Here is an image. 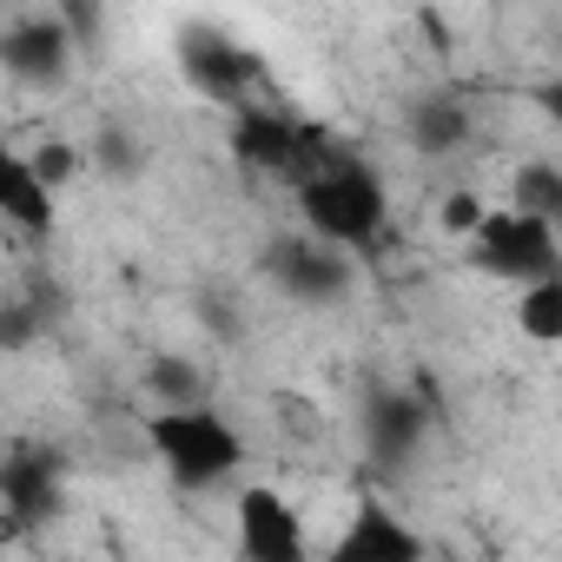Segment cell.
<instances>
[{
  "mask_svg": "<svg viewBox=\"0 0 562 562\" xmlns=\"http://www.w3.org/2000/svg\"><path fill=\"white\" fill-rule=\"evenodd\" d=\"M503 212H522V218L555 225L562 218V166L555 159H516L509 166V205Z\"/></svg>",
  "mask_w": 562,
  "mask_h": 562,
  "instance_id": "5bb4252c",
  "label": "cell"
},
{
  "mask_svg": "<svg viewBox=\"0 0 562 562\" xmlns=\"http://www.w3.org/2000/svg\"><path fill=\"white\" fill-rule=\"evenodd\" d=\"M80 153H87V172H100V179H113V186H133V179L146 172V146H139L126 126H100L93 146H80Z\"/></svg>",
  "mask_w": 562,
  "mask_h": 562,
  "instance_id": "2e32d148",
  "label": "cell"
},
{
  "mask_svg": "<svg viewBox=\"0 0 562 562\" xmlns=\"http://www.w3.org/2000/svg\"><path fill=\"white\" fill-rule=\"evenodd\" d=\"M199 318H205V331H212V338H238V331H245V325H238V312H232L218 292H205V299H199Z\"/></svg>",
  "mask_w": 562,
  "mask_h": 562,
  "instance_id": "7402d4cb",
  "label": "cell"
},
{
  "mask_svg": "<svg viewBox=\"0 0 562 562\" xmlns=\"http://www.w3.org/2000/svg\"><path fill=\"white\" fill-rule=\"evenodd\" d=\"M358 437H364L371 470H411L417 450H424V437H430V404H424V391H411V384H378V391L364 397Z\"/></svg>",
  "mask_w": 562,
  "mask_h": 562,
  "instance_id": "52a82bcc",
  "label": "cell"
},
{
  "mask_svg": "<svg viewBox=\"0 0 562 562\" xmlns=\"http://www.w3.org/2000/svg\"><path fill=\"white\" fill-rule=\"evenodd\" d=\"M258 278L271 292H285L292 305H338L351 285H358V265L345 258V251H331V245H318V238H305V232H278V238H265V251H258Z\"/></svg>",
  "mask_w": 562,
  "mask_h": 562,
  "instance_id": "5b68a950",
  "label": "cell"
},
{
  "mask_svg": "<svg viewBox=\"0 0 562 562\" xmlns=\"http://www.w3.org/2000/svg\"><path fill=\"white\" fill-rule=\"evenodd\" d=\"M483 212H490V205H483V199H476L470 186H457V192H443V199H437V225H443L450 238H476Z\"/></svg>",
  "mask_w": 562,
  "mask_h": 562,
  "instance_id": "ffe728a7",
  "label": "cell"
},
{
  "mask_svg": "<svg viewBox=\"0 0 562 562\" xmlns=\"http://www.w3.org/2000/svg\"><path fill=\"white\" fill-rule=\"evenodd\" d=\"M60 27H67V41H74V54H80V47H93V41H100L106 14L93 8V0H67V8H60Z\"/></svg>",
  "mask_w": 562,
  "mask_h": 562,
  "instance_id": "44dd1931",
  "label": "cell"
},
{
  "mask_svg": "<svg viewBox=\"0 0 562 562\" xmlns=\"http://www.w3.org/2000/svg\"><path fill=\"white\" fill-rule=\"evenodd\" d=\"M0 218L27 238H54L60 225V199L27 172V153H14L8 139H0Z\"/></svg>",
  "mask_w": 562,
  "mask_h": 562,
  "instance_id": "4fadbf2b",
  "label": "cell"
},
{
  "mask_svg": "<svg viewBox=\"0 0 562 562\" xmlns=\"http://www.w3.org/2000/svg\"><path fill=\"white\" fill-rule=\"evenodd\" d=\"M404 133H411V146H417L424 159H450V153L470 146L476 113H470V100H463L457 87H437V93H417V100H411Z\"/></svg>",
  "mask_w": 562,
  "mask_h": 562,
  "instance_id": "7c38bea8",
  "label": "cell"
},
{
  "mask_svg": "<svg viewBox=\"0 0 562 562\" xmlns=\"http://www.w3.org/2000/svg\"><path fill=\"white\" fill-rule=\"evenodd\" d=\"M146 397H153L159 411H199V404H212V378H205L192 358L159 351V358L146 364Z\"/></svg>",
  "mask_w": 562,
  "mask_h": 562,
  "instance_id": "9a60e30c",
  "label": "cell"
},
{
  "mask_svg": "<svg viewBox=\"0 0 562 562\" xmlns=\"http://www.w3.org/2000/svg\"><path fill=\"white\" fill-rule=\"evenodd\" d=\"M516 331L529 345H562V278H542V285L516 292Z\"/></svg>",
  "mask_w": 562,
  "mask_h": 562,
  "instance_id": "e0dca14e",
  "label": "cell"
},
{
  "mask_svg": "<svg viewBox=\"0 0 562 562\" xmlns=\"http://www.w3.org/2000/svg\"><path fill=\"white\" fill-rule=\"evenodd\" d=\"M27 172H34V179H41V186L60 199V192H67V186L87 172V153H80L74 139H41V146L27 153Z\"/></svg>",
  "mask_w": 562,
  "mask_h": 562,
  "instance_id": "d6986e66",
  "label": "cell"
},
{
  "mask_svg": "<svg viewBox=\"0 0 562 562\" xmlns=\"http://www.w3.org/2000/svg\"><path fill=\"white\" fill-rule=\"evenodd\" d=\"M225 146H232V159H238L245 172H278V179L299 186V179L331 153V133L312 126V120H299V113H285V106H258V100H245V106L232 113Z\"/></svg>",
  "mask_w": 562,
  "mask_h": 562,
  "instance_id": "3957f363",
  "label": "cell"
},
{
  "mask_svg": "<svg viewBox=\"0 0 562 562\" xmlns=\"http://www.w3.org/2000/svg\"><path fill=\"white\" fill-rule=\"evenodd\" d=\"M299 232L345 251V258H364L378 251V238L391 232V192L378 179L371 159L331 146L305 179H299Z\"/></svg>",
  "mask_w": 562,
  "mask_h": 562,
  "instance_id": "6da1fadb",
  "label": "cell"
},
{
  "mask_svg": "<svg viewBox=\"0 0 562 562\" xmlns=\"http://www.w3.org/2000/svg\"><path fill=\"white\" fill-rule=\"evenodd\" d=\"M47 325H60V305L54 299H14V305H0V351L34 345Z\"/></svg>",
  "mask_w": 562,
  "mask_h": 562,
  "instance_id": "ac0fdd59",
  "label": "cell"
},
{
  "mask_svg": "<svg viewBox=\"0 0 562 562\" xmlns=\"http://www.w3.org/2000/svg\"><path fill=\"white\" fill-rule=\"evenodd\" d=\"M8 536H14V529H8V522H0V542H8Z\"/></svg>",
  "mask_w": 562,
  "mask_h": 562,
  "instance_id": "603a6c76",
  "label": "cell"
},
{
  "mask_svg": "<svg viewBox=\"0 0 562 562\" xmlns=\"http://www.w3.org/2000/svg\"><path fill=\"white\" fill-rule=\"evenodd\" d=\"M318 562H430V542H424L384 496H358L345 536H338Z\"/></svg>",
  "mask_w": 562,
  "mask_h": 562,
  "instance_id": "30bf717a",
  "label": "cell"
},
{
  "mask_svg": "<svg viewBox=\"0 0 562 562\" xmlns=\"http://www.w3.org/2000/svg\"><path fill=\"white\" fill-rule=\"evenodd\" d=\"M470 271L503 278V285H542V278H562V245L555 225L522 218V212H483L476 238H470Z\"/></svg>",
  "mask_w": 562,
  "mask_h": 562,
  "instance_id": "277c9868",
  "label": "cell"
},
{
  "mask_svg": "<svg viewBox=\"0 0 562 562\" xmlns=\"http://www.w3.org/2000/svg\"><path fill=\"white\" fill-rule=\"evenodd\" d=\"M60 490H67V457L54 443H21L8 463H0V522H8L14 536L54 522Z\"/></svg>",
  "mask_w": 562,
  "mask_h": 562,
  "instance_id": "ba28073f",
  "label": "cell"
},
{
  "mask_svg": "<svg viewBox=\"0 0 562 562\" xmlns=\"http://www.w3.org/2000/svg\"><path fill=\"white\" fill-rule=\"evenodd\" d=\"M179 74H186L192 93H205L212 106L238 113L251 100V87L265 80V60L245 41H232L225 27H205L199 21V27H179Z\"/></svg>",
  "mask_w": 562,
  "mask_h": 562,
  "instance_id": "8992f818",
  "label": "cell"
},
{
  "mask_svg": "<svg viewBox=\"0 0 562 562\" xmlns=\"http://www.w3.org/2000/svg\"><path fill=\"white\" fill-rule=\"evenodd\" d=\"M238 562H318L312 542H305L299 509L271 483H245L238 490Z\"/></svg>",
  "mask_w": 562,
  "mask_h": 562,
  "instance_id": "9c48e42d",
  "label": "cell"
},
{
  "mask_svg": "<svg viewBox=\"0 0 562 562\" xmlns=\"http://www.w3.org/2000/svg\"><path fill=\"white\" fill-rule=\"evenodd\" d=\"M0 67H8L21 87H34V93L67 87V74H74V41H67L60 14H14L8 34H0Z\"/></svg>",
  "mask_w": 562,
  "mask_h": 562,
  "instance_id": "8fae6325",
  "label": "cell"
},
{
  "mask_svg": "<svg viewBox=\"0 0 562 562\" xmlns=\"http://www.w3.org/2000/svg\"><path fill=\"white\" fill-rule=\"evenodd\" d=\"M146 443H153V457L166 463V476L179 490H212V483H225V476L245 470V437L232 430V417L218 404L153 411L146 417Z\"/></svg>",
  "mask_w": 562,
  "mask_h": 562,
  "instance_id": "7a4b0ae2",
  "label": "cell"
}]
</instances>
